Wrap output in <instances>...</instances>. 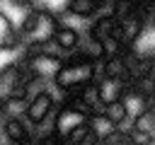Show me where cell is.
I'll use <instances>...</instances> for the list:
<instances>
[{"label": "cell", "instance_id": "30bf717a", "mask_svg": "<svg viewBox=\"0 0 155 145\" xmlns=\"http://www.w3.org/2000/svg\"><path fill=\"white\" fill-rule=\"evenodd\" d=\"M97 87H99V102H102V106H104V104H111V102L121 99L128 85L121 82V80H114V77L97 75Z\"/></svg>", "mask_w": 155, "mask_h": 145}, {"label": "cell", "instance_id": "5bb4252c", "mask_svg": "<svg viewBox=\"0 0 155 145\" xmlns=\"http://www.w3.org/2000/svg\"><path fill=\"white\" fill-rule=\"evenodd\" d=\"M73 53H75V51H73ZM78 53H82V56L92 58L94 63H99V60L104 58L102 41H97V39H94V36H90V34H82V41H80V46H78Z\"/></svg>", "mask_w": 155, "mask_h": 145}, {"label": "cell", "instance_id": "e0dca14e", "mask_svg": "<svg viewBox=\"0 0 155 145\" xmlns=\"http://www.w3.org/2000/svg\"><path fill=\"white\" fill-rule=\"evenodd\" d=\"M48 89H51V82L44 80V77H36V75H27V80H24V85H22V94H24L27 99H34L36 94L48 92Z\"/></svg>", "mask_w": 155, "mask_h": 145}, {"label": "cell", "instance_id": "8992f818", "mask_svg": "<svg viewBox=\"0 0 155 145\" xmlns=\"http://www.w3.org/2000/svg\"><path fill=\"white\" fill-rule=\"evenodd\" d=\"M2 138L7 140V145H19L24 140H34L31 138V123L22 116V118H2Z\"/></svg>", "mask_w": 155, "mask_h": 145}, {"label": "cell", "instance_id": "d4e9b609", "mask_svg": "<svg viewBox=\"0 0 155 145\" xmlns=\"http://www.w3.org/2000/svg\"><path fill=\"white\" fill-rule=\"evenodd\" d=\"M0 118H2V116H0Z\"/></svg>", "mask_w": 155, "mask_h": 145}, {"label": "cell", "instance_id": "277c9868", "mask_svg": "<svg viewBox=\"0 0 155 145\" xmlns=\"http://www.w3.org/2000/svg\"><path fill=\"white\" fill-rule=\"evenodd\" d=\"M56 109H58V102H56L53 92L48 89V92L36 94L34 99H29V109H27V116H24V118L34 126V123H41V121H46L48 116H53Z\"/></svg>", "mask_w": 155, "mask_h": 145}, {"label": "cell", "instance_id": "cb8c5ba5", "mask_svg": "<svg viewBox=\"0 0 155 145\" xmlns=\"http://www.w3.org/2000/svg\"><path fill=\"white\" fill-rule=\"evenodd\" d=\"M0 143H2V140H0Z\"/></svg>", "mask_w": 155, "mask_h": 145}, {"label": "cell", "instance_id": "2e32d148", "mask_svg": "<svg viewBox=\"0 0 155 145\" xmlns=\"http://www.w3.org/2000/svg\"><path fill=\"white\" fill-rule=\"evenodd\" d=\"M90 128H92V133H94V138L102 143L111 130H116V126L102 114V111H97V114H90Z\"/></svg>", "mask_w": 155, "mask_h": 145}, {"label": "cell", "instance_id": "6da1fadb", "mask_svg": "<svg viewBox=\"0 0 155 145\" xmlns=\"http://www.w3.org/2000/svg\"><path fill=\"white\" fill-rule=\"evenodd\" d=\"M99 75V63H94L92 58L82 56V53H68L58 68V72L53 75L51 80V87L58 89L61 94L63 92H73V89H80L82 85L97 80Z\"/></svg>", "mask_w": 155, "mask_h": 145}, {"label": "cell", "instance_id": "7a4b0ae2", "mask_svg": "<svg viewBox=\"0 0 155 145\" xmlns=\"http://www.w3.org/2000/svg\"><path fill=\"white\" fill-rule=\"evenodd\" d=\"M58 27V17L48 10H27L22 12V19H17V34H19V46L24 48H31L46 39L53 36Z\"/></svg>", "mask_w": 155, "mask_h": 145}, {"label": "cell", "instance_id": "7402d4cb", "mask_svg": "<svg viewBox=\"0 0 155 145\" xmlns=\"http://www.w3.org/2000/svg\"><path fill=\"white\" fill-rule=\"evenodd\" d=\"M94 145H102V143H94Z\"/></svg>", "mask_w": 155, "mask_h": 145}, {"label": "cell", "instance_id": "3957f363", "mask_svg": "<svg viewBox=\"0 0 155 145\" xmlns=\"http://www.w3.org/2000/svg\"><path fill=\"white\" fill-rule=\"evenodd\" d=\"M87 121H90V111H85V109L75 106V104H68V102H61V106L53 114V123H56V135L58 138L68 135L73 128H78V126H82Z\"/></svg>", "mask_w": 155, "mask_h": 145}, {"label": "cell", "instance_id": "9c48e42d", "mask_svg": "<svg viewBox=\"0 0 155 145\" xmlns=\"http://www.w3.org/2000/svg\"><path fill=\"white\" fill-rule=\"evenodd\" d=\"M99 75H104V77H114V80H121V82L131 85V75H128L124 53L102 58V60H99Z\"/></svg>", "mask_w": 155, "mask_h": 145}, {"label": "cell", "instance_id": "5b68a950", "mask_svg": "<svg viewBox=\"0 0 155 145\" xmlns=\"http://www.w3.org/2000/svg\"><path fill=\"white\" fill-rule=\"evenodd\" d=\"M143 34H145V22H143L140 12H133L131 17H126V19H121V22H116V39L121 41V46H124V48L136 46V41H138Z\"/></svg>", "mask_w": 155, "mask_h": 145}, {"label": "cell", "instance_id": "603a6c76", "mask_svg": "<svg viewBox=\"0 0 155 145\" xmlns=\"http://www.w3.org/2000/svg\"><path fill=\"white\" fill-rule=\"evenodd\" d=\"M150 145H155V140H153V143H150Z\"/></svg>", "mask_w": 155, "mask_h": 145}, {"label": "cell", "instance_id": "ba28073f", "mask_svg": "<svg viewBox=\"0 0 155 145\" xmlns=\"http://www.w3.org/2000/svg\"><path fill=\"white\" fill-rule=\"evenodd\" d=\"M53 39H56V44H58L65 53H73V51H78V46H80V41H82V31H80L78 27L58 19V27H56V31H53Z\"/></svg>", "mask_w": 155, "mask_h": 145}, {"label": "cell", "instance_id": "8fae6325", "mask_svg": "<svg viewBox=\"0 0 155 145\" xmlns=\"http://www.w3.org/2000/svg\"><path fill=\"white\" fill-rule=\"evenodd\" d=\"M85 34L94 36L97 41H104L109 36H116V19L111 14H94Z\"/></svg>", "mask_w": 155, "mask_h": 145}, {"label": "cell", "instance_id": "ffe728a7", "mask_svg": "<svg viewBox=\"0 0 155 145\" xmlns=\"http://www.w3.org/2000/svg\"><path fill=\"white\" fill-rule=\"evenodd\" d=\"M126 140H128V145H150V143L155 140V135H153V133H143V130L131 128V130L126 133Z\"/></svg>", "mask_w": 155, "mask_h": 145}, {"label": "cell", "instance_id": "d6986e66", "mask_svg": "<svg viewBox=\"0 0 155 145\" xmlns=\"http://www.w3.org/2000/svg\"><path fill=\"white\" fill-rule=\"evenodd\" d=\"M133 128L155 135V111H153V106H148L143 114H138V116L133 118Z\"/></svg>", "mask_w": 155, "mask_h": 145}, {"label": "cell", "instance_id": "ac0fdd59", "mask_svg": "<svg viewBox=\"0 0 155 145\" xmlns=\"http://www.w3.org/2000/svg\"><path fill=\"white\" fill-rule=\"evenodd\" d=\"M133 12H138V0H116V2L109 5V14H111L116 22L131 17Z\"/></svg>", "mask_w": 155, "mask_h": 145}, {"label": "cell", "instance_id": "44dd1931", "mask_svg": "<svg viewBox=\"0 0 155 145\" xmlns=\"http://www.w3.org/2000/svg\"><path fill=\"white\" fill-rule=\"evenodd\" d=\"M39 145H58V140H41Z\"/></svg>", "mask_w": 155, "mask_h": 145}, {"label": "cell", "instance_id": "7c38bea8", "mask_svg": "<svg viewBox=\"0 0 155 145\" xmlns=\"http://www.w3.org/2000/svg\"><path fill=\"white\" fill-rule=\"evenodd\" d=\"M27 109H29V99H27L22 92H15V94H10L7 99H2V104H0V116H2V118H22V116H27Z\"/></svg>", "mask_w": 155, "mask_h": 145}, {"label": "cell", "instance_id": "4fadbf2b", "mask_svg": "<svg viewBox=\"0 0 155 145\" xmlns=\"http://www.w3.org/2000/svg\"><path fill=\"white\" fill-rule=\"evenodd\" d=\"M121 102H124V106H126V111H128V116H131V118H136L138 114H143V111L150 106V99H148L145 94H140L133 85H128V87H126V92H124Z\"/></svg>", "mask_w": 155, "mask_h": 145}, {"label": "cell", "instance_id": "9a60e30c", "mask_svg": "<svg viewBox=\"0 0 155 145\" xmlns=\"http://www.w3.org/2000/svg\"><path fill=\"white\" fill-rule=\"evenodd\" d=\"M102 114H104L116 128H121L126 121H131V116H128V111H126V106H124L121 99H116V102H111V104H104V106H102Z\"/></svg>", "mask_w": 155, "mask_h": 145}, {"label": "cell", "instance_id": "52a82bcc", "mask_svg": "<svg viewBox=\"0 0 155 145\" xmlns=\"http://www.w3.org/2000/svg\"><path fill=\"white\" fill-rule=\"evenodd\" d=\"M19 48V34H17V19L0 7V51H15Z\"/></svg>", "mask_w": 155, "mask_h": 145}]
</instances>
